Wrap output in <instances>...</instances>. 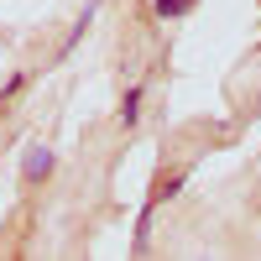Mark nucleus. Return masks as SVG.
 <instances>
[{"label": "nucleus", "mask_w": 261, "mask_h": 261, "mask_svg": "<svg viewBox=\"0 0 261 261\" xmlns=\"http://www.w3.org/2000/svg\"><path fill=\"white\" fill-rule=\"evenodd\" d=\"M53 146H42V141H27V151H21V183L37 188V183H47L53 178Z\"/></svg>", "instance_id": "obj_1"}, {"label": "nucleus", "mask_w": 261, "mask_h": 261, "mask_svg": "<svg viewBox=\"0 0 261 261\" xmlns=\"http://www.w3.org/2000/svg\"><path fill=\"white\" fill-rule=\"evenodd\" d=\"M94 11H99V6H94V0H89V6H84V16L73 21V32L63 37V47H58V58H68V53L79 47V42H84V32H89V21H94Z\"/></svg>", "instance_id": "obj_2"}, {"label": "nucleus", "mask_w": 261, "mask_h": 261, "mask_svg": "<svg viewBox=\"0 0 261 261\" xmlns=\"http://www.w3.org/2000/svg\"><path fill=\"white\" fill-rule=\"evenodd\" d=\"M151 214H157V199H151V204H146V209L136 214V241H130V246H136V256H141V251L151 246Z\"/></svg>", "instance_id": "obj_3"}, {"label": "nucleus", "mask_w": 261, "mask_h": 261, "mask_svg": "<svg viewBox=\"0 0 261 261\" xmlns=\"http://www.w3.org/2000/svg\"><path fill=\"white\" fill-rule=\"evenodd\" d=\"M136 120H141V84H130L120 99V125H136Z\"/></svg>", "instance_id": "obj_4"}, {"label": "nucleus", "mask_w": 261, "mask_h": 261, "mask_svg": "<svg viewBox=\"0 0 261 261\" xmlns=\"http://www.w3.org/2000/svg\"><path fill=\"white\" fill-rule=\"evenodd\" d=\"M193 6H199V0H157V16H162V21H183Z\"/></svg>", "instance_id": "obj_5"}, {"label": "nucleus", "mask_w": 261, "mask_h": 261, "mask_svg": "<svg viewBox=\"0 0 261 261\" xmlns=\"http://www.w3.org/2000/svg\"><path fill=\"white\" fill-rule=\"evenodd\" d=\"M178 188H183V178H162V183H157V204H162V199H172Z\"/></svg>", "instance_id": "obj_6"}, {"label": "nucleus", "mask_w": 261, "mask_h": 261, "mask_svg": "<svg viewBox=\"0 0 261 261\" xmlns=\"http://www.w3.org/2000/svg\"><path fill=\"white\" fill-rule=\"evenodd\" d=\"M21 84H27V73H11V79H6V89H0V99H11V94L21 89Z\"/></svg>", "instance_id": "obj_7"}]
</instances>
